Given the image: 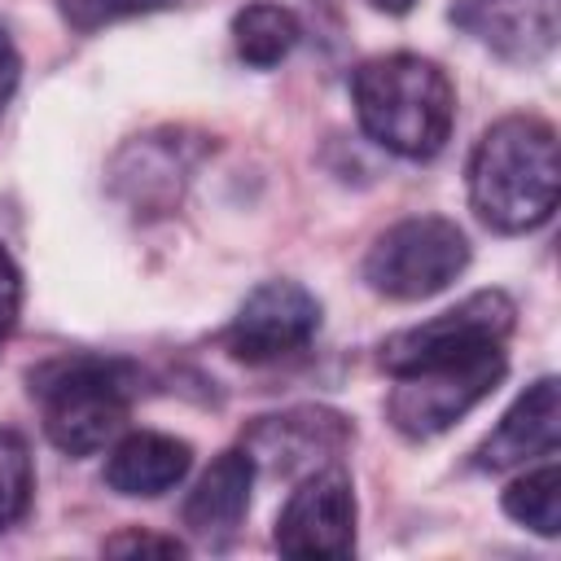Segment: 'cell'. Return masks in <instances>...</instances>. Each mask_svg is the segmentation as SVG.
Masks as SVG:
<instances>
[{
    "label": "cell",
    "mask_w": 561,
    "mask_h": 561,
    "mask_svg": "<svg viewBox=\"0 0 561 561\" xmlns=\"http://www.w3.org/2000/svg\"><path fill=\"white\" fill-rule=\"evenodd\" d=\"M110 557H136V552H153V557H184L188 548L171 535H145V530H123L114 539H105Z\"/></svg>",
    "instance_id": "18"
},
{
    "label": "cell",
    "mask_w": 561,
    "mask_h": 561,
    "mask_svg": "<svg viewBox=\"0 0 561 561\" xmlns=\"http://www.w3.org/2000/svg\"><path fill=\"white\" fill-rule=\"evenodd\" d=\"M276 552L285 557H351L355 552V495H351V478L329 465V469H311L298 491L289 495V504L276 517V535H272Z\"/></svg>",
    "instance_id": "8"
},
{
    "label": "cell",
    "mask_w": 561,
    "mask_h": 561,
    "mask_svg": "<svg viewBox=\"0 0 561 561\" xmlns=\"http://www.w3.org/2000/svg\"><path fill=\"white\" fill-rule=\"evenodd\" d=\"M465 267H469V241L443 215L399 219L364 254L368 289H377L386 298H399V302L443 294Z\"/></svg>",
    "instance_id": "5"
},
{
    "label": "cell",
    "mask_w": 561,
    "mask_h": 561,
    "mask_svg": "<svg viewBox=\"0 0 561 561\" xmlns=\"http://www.w3.org/2000/svg\"><path fill=\"white\" fill-rule=\"evenodd\" d=\"M302 26L298 18L285 9V4H272V0H254L245 4L237 18H232V44H237V57L254 70H272L280 66L294 44H298Z\"/></svg>",
    "instance_id": "14"
},
{
    "label": "cell",
    "mask_w": 561,
    "mask_h": 561,
    "mask_svg": "<svg viewBox=\"0 0 561 561\" xmlns=\"http://www.w3.org/2000/svg\"><path fill=\"white\" fill-rule=\"evenodd\" d=\"M18 311H22V276H18L13 259H9V250L0 245V337L13 333Z\"/></svg>",
    "instance_id": "19"
},
{
    "label": "cell",
    "mask_w": 561,
    "mask_h": 561,
    "mask_svg": "<svg viewBox=\"0 0 561 561\" xmlns=\"http://www.w3.org/2000/svg\"><path fill=\"white\" fill-rule=\"evenodd\" d=\"M504 513L522 526H530L535 535L552 539L561 530V469L548 456L539 469H530L526 478L508 482L504 491Z\"/></svg>",
    "instance_id": "15"
},
{
    "label": "cell",
    "mask_w": 561,
    "mask_h": 561,
    "mask_svg": "<svg viewBox=\"0 0 561 561\" xmlns=\"http://www.w3.org/2000/svg\"><path fill=\"white\" fill-rule=\"evenodd\" d=\"M557 4L561 0H456L451 22L500 61L539 66L543 57H552L561 35Z\"/></svg>",
    "instance_id": "9"
},
{
    "label": "cell",
    "mask_w": 561,
    "mask_h": 561,
    "mask_svg": "<svg viewBox=\"0 0 561 561\" xmlns=\"http://www.w3.org/2000/svg\"><path fill=\"white\" fill-rule=\"evenodd\" d=\"M368 4H373L377 13H408L416 0H368Z\"/></svg>",
    "instance_id": "21"
},
{
    "label": "cell",
    "mask_w": 561,
    "mask_h": 561,
    "mask_svg": "<svg viewBox=\"0 0 561 561\" xmlns=\"http://www.w3.org/2000/svg\"><path fill=\"white\" fill-rule=\"evenodd\" d=\"M320 333V302L298 280H263L245 294L228 329L219 333L224 351L241 364H280L311 346Z\"/></svg>",
    "instance_id": "7"
},
{
    "label": "cell",
    "mask_w": 561,
    "mask_h": 561,
    "mask_svg": "<svg viewBox=\"0 0 561 561\" xmlns=\"http://www.w3.org/2000/svg\"><path fill=\"white\" fill-rule=\"evenodd\" d=\"M250 486H254V456L245 447L219 451L184 500L188 535L206 548H228L250 508Z\"/></svg>",
    "instance_id": "12"
},
{
    "label": "cell",
    "mask_w": 561,
    "mask_h": 561,
    "mask_svg": "<svg viewBox=\"0 0 561 561\" xmlns=\"http://www.w3.org/2000/svg\"><path fill=\"white\" fill-rule=\"evenodd\" d=\"M513 298L504 289H478L469 294L465 302L412 324V329H399L381 342V368L390 377L416 368V364H430V359H451V355H469L478 346H504V337L513 333Z\"/></svg>",
    "instance_id": "6"
},
{
    "label": "cell",
    "mask_w": 561,
    "mask_h": 561,
    "mask_svg": "<svg viewBox=\"0 0 561 561\" xmlns=\"http://www.w3.org/2000/svg\"><path fill=\"white\" fill-rule=\"evenodd\" d=\"M504 368H508L504 346H478L469 355L416 364L394 377V390L386 403L390 425L412 443L438 438L504 381Z\"/></svg>",
    "instance_id": "4"
},
{
    "label": "cell",
    "mask_w": 561,
    "mask_h": 561,
    "mask_svg": "<svg viewBox=\"0 0 561 561\" xmlns=\"http://www.w3.org/2000/svg\"><path fill=\"white\" fill-rule=\"evenodd\" d=\"M18 70H22V61H18V48H13L9 31L0 26V110L9 105V96H13V88H18Z\"/></svg>",
    "instance_id": "20"
},
{
    "label": "cell",
    "mask_w": 561,
    "mask_h": 561,
    "mask_svg": "<svg viewBox=\"0 0 561 561\" xmlns=\"http://www.w3.org/2000/svg\"><path fill=\"white\" fill-rule=\"evenodd\" d=\"M31 500V451L22 434L0 430V530L26 513Z\"/></svg>",
    "instance_id": "16"
},
{
    "label": "cell",
    "mask_w": 561,
    "mask_h": 561,
    "mask_svg": "<svg viewBox=\"0 0 561 561\" xmlns=\"http://www.w3.org/2000/svg\"><path fill=\"white\" fill-rule=\"evenodd\" d=\"M561 193L557 131L535 114H508L482 131L469 158V202L495 232H530L552 219Z\"/></svg>",
    "instance_id": "1"
},
{
    "label": "cell",
    "mask_w": 561,
    "mask_h": 561,
    "mask_svg": "<svg viewBox=\"0 0 561 561\" xmlns=\"http://www.w3.org/2000/svg\"><path fill=\"white\" fill-rule=\"evenodd\" d=\"M26 381L48 443L66 456H92L123 430L140 368L118 355H57L31 368Z\"/></svg>",
    "instance_id": "3"
},
{
    "label": "cell",
    "mask_w": 561,
    "mask_h": 561,
    "mask_svg": "<svg viewBox=\"0 0 561 561\" xmlns=\"http://www.w3.org/2000/svg\"><path fill=\"white\" fill-rule=\"evenodd\" d=\"M359 127L390 153L425 162L434 158L456 118V88L438 61L416 53H386L355 70L351 79Z\"/></svg>",
    "instance_id": "2"
},
{
    "label": "cell",
    "mask_w": 561,
    "mask_h": 561,
    "mask_svg": "<svg viewBox=\"0 0 561 561\" xmlns=\"http://www.w3.org/2000/svg\"><path fill=\"white\" fill-rule=\"evenodd\" d=\"M180 0H61L66 18L79 26V31H92V26H105V22H118V18H136V13H158V9H171Z\"/></svg>",
    "instance_id": "17"
},
{
    "label": "cell",
    "mask_w": 561,
    "mask_h": 561,
    "mask_svg": "<svg viewBox=\"0 0 561 561\" xmlns=\"http://www.w3.org/2000/svg\"><path fill=\"white\" fill-rule=\"evenodd\" d=\"M557 438H561L557 377H539L535 386H526L513 399V408L500 416V425L478 443L473 465L486 473H504L535 456H557Z\"/></svg>",
    "instance_id": "11"
},
{
    "label": "cell",
    "mask_w": 561,
    "mask_h": 561,
    "mask_svg": "<svg viewBox=\"0 0 561 561\" xmlns=\"http://www.w3.org/2000/svg\"><path fill=\"white\" fill-rule=\"evenodd\" d=\"M351 438V425L337 412L324 408H294L280 416H259L245 434V451L254 456V469L267 465L272 473H298L320 469L333 460Z\"/></svg>",
    "instance_id": "10"
},
{
    "label": "cell",
    "mask_w": 561,
    "mask_h": 561,
    "mask_svg": "<svg viewBox=\"0 0 561 561\" xmlns=\"http://www.w3.org/2000/svg\"><path fill=\"white\" fill-rule=\"evenodd\" d=\"M188 469H193V447L184 438H171L158 430H136L114 443V451L105 460V482L118 495L153 500V495L180 486Z\"/></svg>",
    "instance_id": "13"
}]
</instances>
